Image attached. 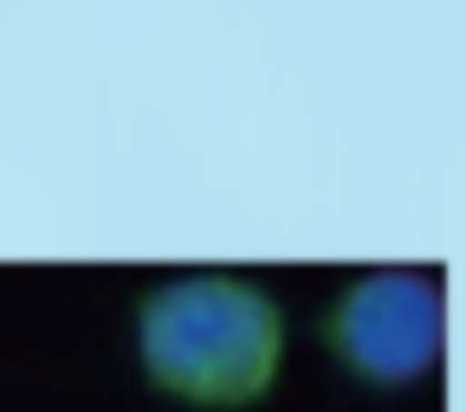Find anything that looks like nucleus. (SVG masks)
Instances as JSON below:
<instances>
[{"label":"nucleus","mask_w":465,"mask_h":412,"mask_svg":"<svg viewBox=\"0 0 465 412\" xmlns=\"http://www.w3.org/2000/svg\"><path fill=\"white\" fill-rule=\"evenodd\" d=\"M330 342L360 371L365 383H419L436 371L448 342V307L442 283L424 271H371L336 300L330 312Z\"/></svg>","instance_id":"obj_2"},{"label":"nucleus","mask_w":465,"mask_h":412,"mask_svg":"<svg viewBox=\"0 0 465 412\" xmlns=\"http://www.w3.org/2000/svg\"><path fill=\"white\" fill-rule=\"evenodd\" d=\"M142 371L194 407H248L277 383L283 312L260 283L194 271L159 283L136 312Z\"/></svg>","instance_id":"obj_1"}]
</instances>
